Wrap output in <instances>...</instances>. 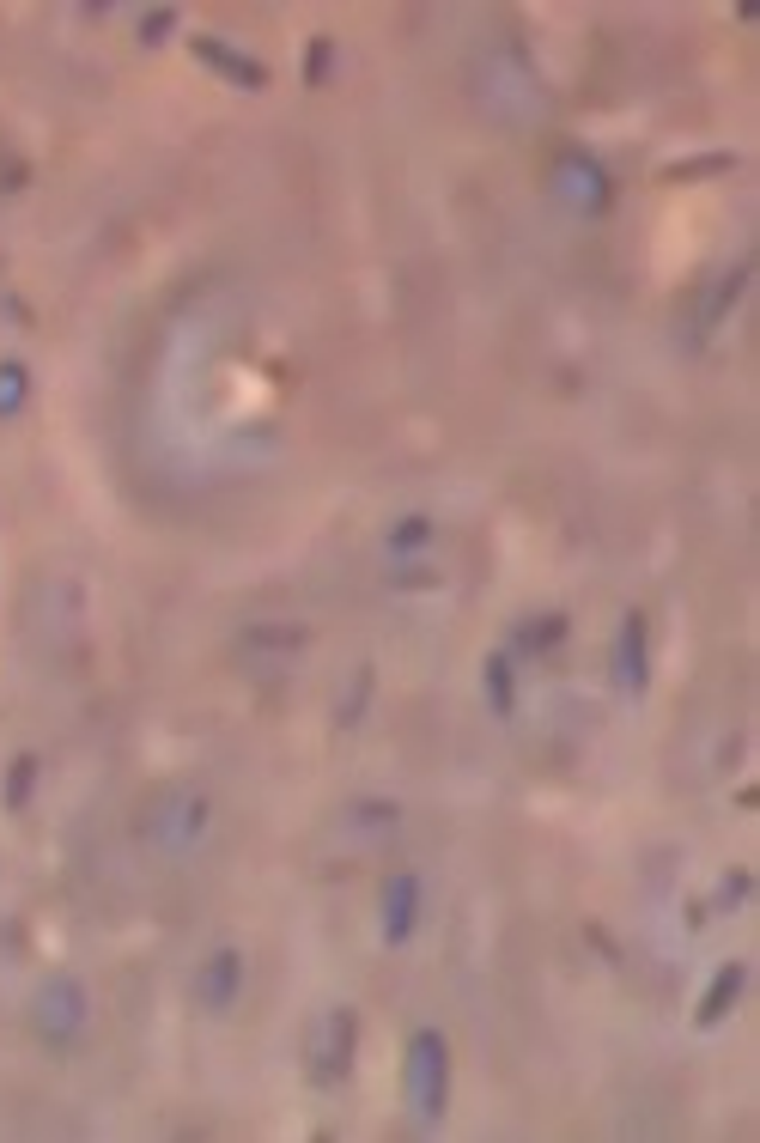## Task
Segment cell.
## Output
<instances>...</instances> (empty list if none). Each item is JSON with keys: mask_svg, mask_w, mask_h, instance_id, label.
I'll return each mask as SVG.
<instances>
[{"mask_svg": "<svg viewBox=\"0 0 760 1143\" xmlns=\"http://www.w3.org/2000/svg\"><path fill=\"white\" fill-rule=\"evenodd\" d=\"M414 1083H426V1113H438V1101H444V1046H438V1034H420L414 1040Z\"/></svg>", "mask_w": 760, "mask_h": 1143, "instance_id": "1", "label": "cell"}, {"mask_svg": "<svg viewBox=\"0 0 760 1143\" xmlns=\"http://www.w3.org/2000/svg\"><path fill=\"white\" fill-rule=\"evenodd\" d=\"M621 663H627V681L639 688L645 681V621L639 615H627V639H621Z\"/></svg>", "mask_w": 760, "mask_h": 1143, "instance_id": "2", "label": "cell"}, {"mask_svg": "<svg viewBox=\"0 0 760 1143\" xmlns=\"http://www.w3.org/2000/svg\"><path fill=\"white\" fill-rule=\"evenodd\" d=\"M742 992V967H724V979H718V992H706V1004H700V1022H718L724 1016V1004Z\"/></svg>", "mask_w": 760, "mask_h": 1143, "instance_id": "3", "label": "cell"}, {"mask_svg": "<svg viewBox=\"0 0 760 1143\" xmlns=\"http://www.w3.org/2000/svg\"><path fill=\"white\" fill-rule=\"evenodd\" d=\"M219 967L207 973V998L213 1004H232V985H238V955H213Z\"/></svg>", "mask_w": 760, "mask_h": 1143, "instance_id": "4", "label": "cell"}, {"mask_svg": "<svg viewBox=\"0 0 760 1143\" xmlns=\"http://www.w3.org/2000/svg\"><path fill=\"white\" fill-rule=\"evenodd\" d=\"M408 906H414V882H396L390 888V937L408 931Z\"/></svg>", "mask_w": 760, "mask_h": 1143, "instance_id": "5", "label": "cell"}]
</instances>
